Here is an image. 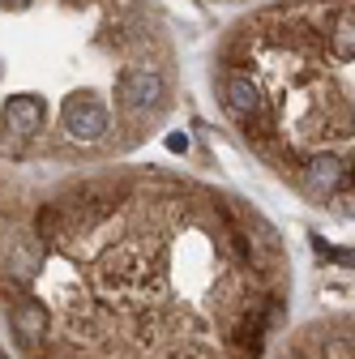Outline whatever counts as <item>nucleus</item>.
Wrapping results in <instances>:
<instances>
[{
    "instance_id": "nucleus-1",
    "label": "nucleus",
    "mask_w": 355,
    "mask_h": 359,
    "mask_svg": "<svg viewBox=\"0 0 355 359\" xmlns=\"http://www.w3.org/2000/svg\"><path fill=\"white\" fill-rule=\"evenodd\" d=\"M223 107L304 197L355 214V0H279L248 18Z\"/></svg>"
},
{
    "instance_id": "nucleus-6",
    "label": "nucleus",
    "mask_w": 355,
    "mask_h": 359,
    "mask_svg": "<svg viewBox=\"0 0 355 359\" xmlns=\"http://www.w3.org/2000/svg\"><path fill=\"white\" fill-rule=\"evenodd\" d=\"M0 5H5V9H9V5H18V9H22V5H26V0H0Z\"/></svg>"
},
{
    "instance_id": "nucleus-4",
    "label": "nucleus",
    "mask_w": 355,
    "mask_h": 359,
    "mask_svg": "<svg viewBox=\"0 0 355 359\" xmlns=\"http://www.w3.org/2000/svg\"><path fill=\"white\" fill-rule=\"evenodd\" d=\"M0 120H5V133H13L18 142H30L48 124V107H43L39 95H13L5 103V111H0Z\"/></svg>"
},
{
    "instance_id": "nucleus-2",
    "label": "nucleus",
    "mask_w": 355,
    "mask_h": 359,
    "mask_svg": "<svg viewBox=\"0 0 355 359\" xmlns=\"http://www.w3.org/2000/svg\"><path fill=\"white\" fill-rule=\"evenodd\" d=\"M60 120H65V133L77 146H99L107 137V128H112V116H107V107L95 95H73L65 103Z\"/></svg>"
},
{
    "instance_id": "nucleus-3",
    "label": "nucleus",
    "mask_w": 355,
    "mask_h": 359,
    "mask_svg": "<svg viewBox=\"0 0 355 359\" xmlns=\"http://www.w3.org/2000/svg\"><path fill=\"white\" fill-rule=\"evenodd\" d=\"M163 73L159 69H150V65H128L124 73H120V81H116V99H120V107L124 111H150V107H159L163 103Z\"/></svg>"
},
{
    "instance_id": "nucleus-5",
    "label": "nucleus",
    "mask_w": 355,
    "mask_h": 359,
    "mask_svg": "<svg viewBox=\"0 0 355 359\" xmlns=\"http://www.w3.org/2000/svg\"><path fill=\"white\" fill-rule=\"evenodd\" d=\"M9 325H13V338L22 346H39L43 338H48L52 321H48V304L43 299H22L13 312H9Z\"/></svg>"
}]
</instances>
